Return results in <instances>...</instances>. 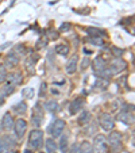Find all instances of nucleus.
<instances>
[{
	"mask_svg": "<svg viewBox=\"0 0 135 153\" xmlns=\"http://www.w3.org/2000/svg\"><path fill=\"white\" fill-rule=\"evenodd\" d=\"M126 67H127V62L122 57L115 58V60L112 61L111 65H109V67H107V69H105V77H107V76H112V75H116V73L122 72V71L126 69Z\"/></svg>",
	"mask_w": 135,
	"mask_h": 153,
	"instance_id": "obj_1",
	"label": "nucleus"
},
{
	"mask_svg": "<svg viewBox=\"0 0 135 153\" xmlns=\"http://www.w3.org/2000/svg\"><path fill=\"white\" fill-rule=\"evenodd\" d=\"M29 145L32 149H39L43 145V131L39 129L32 130L30 133V138H29Z\"/></svg>",
	"mask_w": 135,
	"mask_h": 153,
	"instance_id": "obj_2",
	"label": "nucleus"
},
{
	"mask_svg": "<svg viewBox=\"0 0 135 153\" xmlns=\"http://www.w3.org/2000/svg\"><path fill=\"white\" fill-rule=\"evenodd\" d=\"M93 153H105L107 152V137L103 134H97L93 138V145H92Z\"/></svg>",
	"mask_w": 135,
	"mask_h": 153,
	"instance_id": "obj_3",
	"label": "nucleus"
},
{
	"mask_svg": "<svg viewBox=\"0 0 135 153\" xmlns=\"http://www.w3.org/2000/svg\"><path fill=\"white\" fill-rule=\"evenodd\" d=\"M99 123L103 127L104 130H112L115 127V121H114V117L108 113H101L100 117H99Z\"/></svg>",
	"mask_w": 135,
	"mask_h": 153,
	"instance_id": "obj_4",
	"label": "nucleus"
},
{
	"mask_svg": "<svg viewBox=\"0 0 135 153\" xmlns=\"http://www.w3.org/2000/svg\"><path fill=\"white\" fill-rule=\"evenodd\" d=\"M107 61L104 60L103 57H96L95 61H93V69H95V73L99 76V77H105V69H107Z\"/></svg>",
	"mask_w": 135,
	"mask_h": 153,
	"instance_id": "obj_5",
	"label": "nucleus"
},
{
	"mask_svg": "<svg viewBox=\"0 0 135 153\" xmlns=\"http://www.w3.org/2000/svg\"><path fill=\"white\" fill-rule=\"evenodd\" d=\"M63 129H65V121H62V119H55V121L53 122V125L50 126V134H52L53 138L61 137Z\"/></svg>",
	"mask_w": 135,
	"mask_h": 153,
	"instance_id": "obj_6",
	"label": "nucleus"
},
{
	"mask_svg": "<svg viewBox=\"0 0 135 153\" xmlns=\"http://www.w3.org/2000/svg\"><path fill=\"white\" fill-rule=\"evenodd\" d=\"M107 144H109V146H111L112 150H119V148L122 146V136L119 131H111V134H109L108 137V142Z\"/></svg>",
	"mask_w": 135,
	"mask_h": 153,
	"instance_id": "obj_7",
	"label": "nucleus"
},
{
	"mask_svg": "<svg viewBox=\"0 0 135 153\" xmlns=\"http://www.w3.org/2000/svg\"><path fill=\"white\" fill-rule=\"evenodd\" d=\"M14 129H15L16 136L19 137V138H22V137L24 136V133H26V130H27V122L24 121L23 118L16 119V121L14 122Z\"/></svg>",
	"mask_w": 135,
	"mask_h": 153,
	"instance_id": "obj_8",
	"label": "nucleus"
},
{
	"mask_svg": "<svg viewBox=\"0 0 135 153\" xmlns=\"http://www.w3.org/2000/svg\"><path fill=\"white\" fill-rule=\"evenodd\" d=\"M84 104H85V100H84L83 98H76L72 100V103H70V107H69V110H70V114H76L78 113V111L83 110V107Z\"/></svg>",
	"mask_w": 135,
	"mask_h": 153,
	"instance_id": "obj_9",
	"label": "nucleus"
},
{
	"mask_svg": "<svg viewBox=\"0 0 135 153\" xmlns=\"http://www.w3.org/2000/svg\"><path fill=\"white\" fill-rule=\"evenodd\" d=\"M77 61H78V57L77 56H73V57L69 58V61L66 62L65 65V71L66 73H69V75H73L77 69Z\"/></svg>",
	"mask_w": 135,
	"mask_h": 153,
	"instance_id": "obj_10",
	"label": "nucleus"
},
{
	"mask_svg": "<svg viewBox=\"0 0 135 153\" xmlns=\"http://www.w3.org/2000/svg\"><path fill=\"white\" fill-rule=\"evenodd\" d=\"M14 118H12L11 113H6L3 117V121H1V123H3V127L6 130H11L12 127H14Z\"/></svg>",
	"mask_w": 135,
	"mask_h": 153,
	"instance_id": "obj_11",
	"label": "nucleus"
},
{
	"mask_svg": "<svg viewBox=\"0 0 135 153\" xmlns=\"http://www.w3.org/2000/svg\"><path fill=\"white\" fill-rule=\"evenodd\" d=\"M43 107H45L47 111H50V113H55V111L58 110V102L55 100V99H50V100L45 102Z\"/></svg>",
	"mask_w": 135,
	"mask_h": 153,
	"instance_id": "obj_12",
	"label": "nucleus"
},
{
	"mask_svg": "<svg viewBox=\"0 0 135 153\" xmlns=\"http://www.w3.org/2000/svg\"><path fill=\"white\" fill-rule=\"evenodd\" d=\"M18 62H19V58H18V56L15 54V53H10L8 56L6 57V65L7 67H16Z\"/></svg>",
	"mask_w": 135,
	"mask_h": 153,
	"instance_id": "obj_13",
	"label": "nucleus"
},
{
	"mask_svg": "<svg viewBox=\"0 0 135 153\" xmlns=\"http://www.w3.org/2000/svg\"><path fill=\"white\" fill-rule=\"evenodd\" d=\"M42 121H43V115L41 114L39 110H37L34 114H32V117H31V123H32V126L39 127L41 123H42Z\"/></svg>",
	"mask_w": 135,
	"mask_h": 153,
	"instance_id": "obj_14",
	"label": "nucleus"
},
{
	"mask_svg": "<svg viewBox=\"0 0 135 153\" xmlns=\"http://www.w3.org/2000/svg\"><path fill=\"white\" fill-rule=\"evenodd\" d=\"M118 119L119 121H122L123 123H126V125H130V123H132V115H130V113L128 111H126V110H123L120 114L118 115Z\"/></svg>",
	"mask_w": 135,
	"mask_h": 153,
	"instance_id": "obj_15",
	"label": "nucleus"
},
{
	"mask_svg": "<svg viewBox=\"0 0 135 153\" xmlns=\"http://www.w3.org/2000/svg\"><path fill=\"white\" fill-rule=\"evenodd\" d=\"M7 77L10 79V84H12V85H16V84L22 83V73H19V72L11 73V75L7 76Z\"/></svg>",
	"mask_w": 135,
	"mask_h": 153,
	"instance_id": "obj_16",
	"label": "nucleus"
},
{
	"mask_svg": "<svg viewBox=\"0 0 135 153\" xmlns=\"http://www.w3.org/2000/svg\"><path fill=\"white\" fill-rule=\"evenodd\" d=\"M69 46L68 45H65V43H58L57 46H55V52H57V54L60 56H68L69 54Z\"/></svg>",
	"mask_w": 135,
	"mask_h": 153,
	"instance_id": "obj_17",
	"label": "nucleus"
},
{
	"mask_svg": "<svg viewBox=\"0 0 135 153\" xmlns=\"http://www.w3.org/2000/svg\"><path fill=\"white\" fill-rule=\"evenodd\" d=\"M91 122V114L88 111H83L78 117V123L80 125H88Z\"/></svg>",
	"mask_w": 135,
	"mask_h": 153,
	"instance_id": "obj_18",
	"label": "nucleus"
},
{
	"mask_svg": "<svg viewBox=\"0 0 135 153\" xmlns=\"http://www.w3.org/2000/svg\"><path fill=\"white\" fill-rule=\"evenodd\" d=\"M78 153H93L92 144H89V142H83V144L78 146Z\"/></svg>",
	"mask_w": 135,
	"mask_h": 153,
	"instance_id": "obj_19",
	"label": "nucleus"
},
{
	"mask_svg": "<svg viewBox=\"0 0 135 153\" xmlns=\"http://www.w3.org/2000/svg\"><path fill=\"white\" fill-rule=\"evenodd\" d=\"M45 145H46V150L49 153H55V149H57V145H55L54 140L53 138H47L45 141Z\"/></svg>",
	"mask_w": 135,
	"mask_h": 153,
	"instance_id": "obj_20",
	"label": "nucleus"
},
{
	"mask_svg": "<svg viewBox=\"0 0 135 153\" xmlns=\"http://www.w3.org/2000/svg\"><path fill=\"white\" fill-rule=\"evenodd\" d=\"M14 110H15V113H18V114H24L27 111L26 102H19V103H18L16 106L14 107Z\"/></svg>",
	"mask_w": 135,
	"mask_h": 153,
	"instance_id": "obj_21",
	"label": "nucleus"
},
{
	"mask_svg": "<svg viewBox=\"0 0 135 153\" xmlns=\"http://www.w3.org/2000/svg\"><path fill=\"white\" fill-rule=\"evenodd\" d=\"M86 33H88L91 37H100V35H105L104 34V31L96 29V27H88V29H86Z\"/></svg>",
	"mask_w": 135,
	"mask_h": 153,
	"instance_id": "obj_22",
	"label": "nucleus"
},
{
	"mask_svg": "<svg viewBox=\"0 0 135 153\" xmlns=\"http://www.w3.org/2000/svg\"><path fill=\"white\" fill-rule=\"evenodd\" d=\"M15 91V88H14V85H12V84H6V85L3 87V88H1V94H3L4 96H8V95H11L12 92H14Z\"/></svg>",
	"mask_w": 135,
	"mask_h": 153,
	"instance_id": "obj_23",
	"label": "nucleus"
},
{
	"mask_svg": "<svg viewBox=\"0 0 135 153\" xmlns=\"http://www.w3.org/2000/svg\"><path fill=\"white\" fill-rule=\"evenodd\" d=\"M88 41L92 43V45H96V46H103L104 45V39L100 37H91Z\"/></svg>",
	"mask_w": 135,
	"mask_h": 153,
	"instance_id": "obj_24",
	"label": "nucleus"
},
{
	"mask_svg": "<svg viewBox=\"0 0 135 153\" xmlns=\"http://www.w3.org/2000/svg\"><path fill=\"white\" fill-rule=\"evenodd\" d=\"M22 95L26 99H32V96H34V90H32L31 87H27V88H24V90L22 91Z\"/></svg>",
	"mask_w": 135,
	"mask_h": 153,
	"instance_id": "obj_25",
	"label": "nucleus"
},
{
	"mask_svg": "<svg viewBox=\"0 0 135 153\" xmlns=\"http://www.w3.org/2000/svg\"><path fill=\"white\" fill-rule=\"evenodd\" d=\"M109 81L107 80V77H97V81H96V87H99V88H105L107 85H108Z\"/></svg>",
	"mask_w": 135,
	"mask_h": 153,
	"instance_id": "obj_26",
	"label": "nucleus"
},
{
	"mask_svg": "<svg viewBox=\"0 0 135 153\" xmlns=\"http://www.w3.org/2000/svg\"><path fill=\"white\" fill-rule=\"evenodd\" d=\"M3 140H4V145H6V149L7 148H11L12 145H15V140L14 138H11V137H3Z\"/></svg>",
	"mask_w": 135,
	"mask_h": 153,
	"instance_id": "obj_27",
	"label": "nucleus"
},
{
	"mask_svg": "<svg viewBox=\"0 0 135 153\" xmlns=\"http://www.w3.org/2000/svg\"><path fill=\"white\" fill-rule=\"evenodd\" d=\"M60 148L62 152H65L68 149V137H62L61 138V142H60Z\"/></svg>",
	"mask_w": 135,
	"mask_h": 153,
	"instance_id": "obj_28",
	"label": "nucleus"
},
{
	"mask_svg": "<svg viewBox=\"0 0 135 153\" xmlns=\"http://www.w3.org/2000/svg\"><path fill=\"white\" fill-rule=\"evenodd\" d=\"M7 80V71L4 67L0 68V83H4Z\"/></svg>",
	"mask_w": 135,
	"mask_h": 153,
	"instance_id": "obj_29",
	"label": "nucleus"
},
{
	"mask_svg": "<svg viewBox=\"0 0 135 153\" xmlns=\"http://www.w3.org/2000/svg\"><path fill=\"white\" fill-rule=\"evenodd\" d=\"M111 50H112V54L115 56L116 58H119L122 54H123V50H122V49H119V48H116V46H114Z\"/></svg>",
	"mask_w": 135,
	"mask_h": 153,
	"instance_id": "obj_30",
	"label": "nucleus"
},
{
	"mask_svg": "<svg viewBox=\"0 0 135 153\" xmlns=\"http://www.w3.org/2000/svg\"><path fill=\"white\" fill-rule=\"evenodd\" d=\"M60 30H61V31H69V30H70V25L69 23H63L62 26L60 27Z\"/></svg>",
	"mask_w": 135,
	"mask_h": 153,
	"instance_id": "obj_31",
	"label": "nucleus"
},
{
	"mask_svg": "<svg viewBox=\"0 0 135 153\" xmlns=\"http://www.w3.org/2000/svg\"><path fill=\"white\" fill-rule=\"evenodd\" d=\"M3 150H6V145H4V140H3V137H0V153L3 152Z\"/></svg>",
	"mask_w": 135,
	"mask_h": 153,
	"instance_id": "obj_32",
	"label": "nucleus"
},
{
	"mask_svg": "<svg viewBox=\"0 0 135 153\" xmlns=\"http://www.w3.org/2000/svg\"><path fill=\"white\" fill-rule=\"evenodd\" d=\"M70 153H78V145H73L72 149H70Z\"/></svg>",
	"mask_w": 135,
	"mask_h": 153,
	"instance_id": "obj_33",
	"label": "nucleus"
},
{
	"mask_svg": "<svg viewBox=\"0 0 135 153\" xmlns=\"http://www.w3.org/2000/svg\"><path fill=\"white\" fill-rule=\"evenodd\" d=\"M88 62H89L88 58H84V62H83V65H81V69H85L86 65H88Z\"/></svg>",
	"mask_w": 135,
	"mask_h": 153,
	"instance_id": "obj_34",
	"label": "nucleus"
},
{
	"mask_svg": "<svg viewBox=\"0 0 135 153\" xmlns=\"http://www.w3.org/2000/svg\"><path fill=\"white\" fill-rule=\"evenodd\" d=\"M45 91H46V84L43 83V84H42V85H41V95H42V94H43V92H45Z\"/></svg>",
	"mask_w": 135,
	"mask_h": 153,
	"instance_id": "obj_35",
	"label": "nucleus"
},
{
	"mask_svg": "<svg viewBox=\"0 0 135 153\" xmlns=\"http://www.w3.org/2000/svg\"><path fill=\"white\" fill-rule=\"evenodd\" d=\"M4 104V99H3V96H0V106H3Z\"/></svg>",
	"mask_w": 135,
	"mask_h": 153,
	"instance_id": "obj_36",
	"label": "nucleus"
},
{
	"mask_svg": "<svg viewBox=\"0 0 135 153\" xmlns=\"http://www.w3.org/2000/svg\"><path fill=\"white\" fill-rule=\"evenodd\" d=\"M23 153H32V152H31V150H29V149H26Z\"/></svg>",
	"mask_w": 135,
	"mask_h": 153,
	"instance_id": "obj_37",
	"label": "nucleus"
},
{
	"mask_svg": "<svg viewBox=\"0 0 135 153\" xmlns=\"http://www.w3.org/2000/svg\"><path fill=\"white\" fill-rule=\"evenodd\" d=\"M7 153H15V152H11V150H10V152H7Z\"/></svg>",
	"mask_w": 135,
	"mask_h": 153,
	"instance_id": "obj_38",
	"label": "nucleus"
},
{
	"mask_svg": "<svg viewBox=\"0 0 135 153\" xmlns=\"http://www.w3.org/2000/svg\"><path fill=\"white\" fill-rule=\"evenodd\" d=\"M123 153H128V152H123Z\"/></svg>",
	"mask_w": 135,
	"mask_h": 153,
	"instance_id": "obj_39",
	"label": "nucleus"
}]
</instances>
